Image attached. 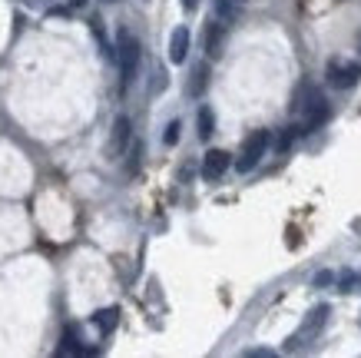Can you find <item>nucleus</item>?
I'll return each instance as SVG.
<instances>
[{"instance_id":"9d476101","label":"nucleus","mask_w":361,"mask_h":358,"mask_svg":"<svg viewBox=\"0 0 361 358\" xmlns=\"http://www.w3.org/2000/svg\"><path fill=\"white\" fill-rule=\"evenodd\" d=\"M93 326L99 328V335H110L113 328L120 326V309H103L93 315Z\"/></svg>"},{"instance_id":"ddd939ff","label":"nucleus","mask_w":361,"mask_h":358,"mask_svg":"<svg viewBox=\"0 0 361 358\" xmlns=\"http://www.w3.org/2000/svg\"><path fill=\"white\" fill-rule=\"evenodd\" d=\"M87 348L77 342V332L73 328H66V335H63V345H60V355H83Z\"/></svg>"},{"instance_id":"0eeeda50","label":"nucleus","mask_w":361,"mask_h":358,"mask_svg":"<svg viewBox=\"0 0 361 358\" xmlns=\"http://www.w3.org/2000/svg\"><path fill=\"white\" fill-rule=\"evenodd\" d=\"M186 56H189V27H176L173 37H169V60L183 64Z\"/></svg>"},{"instance_id":"1a4fd4ad","label":"nucleus","mask_w":361,"mask_h":358,"mask_svg":"<svg viewBox=\"0 0 361 358\" xmlns=\"http://www.w3.org/2000/svg\"><path fill=\"white\" fill-rule=\"evenodd\" d=\"M126 143H130V119L116 117V123H113V140H110V156H120Z\"/></svg>"},{"instance_id":"4be33fe9","label":"nucleus","mask_w":361,"mask_h":358,"mask_svg":"<svg viewBox=\"0 0 361 358\" xmlns=\"http://www.w3.org/2000/svg\"><path fill=\"white\" fill-rule=\"evenodd\" d=\"M106 4H116V0H106Z\"/></svg>"},{"instance_id":"f8f14e48","label":"nucleus","mask_w":361,"mask_h":358,"mask_svg":"<svg viewBox=\"0 0 361 358\" xmlns=\"http://www.w3.org/2000/svg\"><path fill=\"white\" fill-rule=\"evenodd\" d=\"M196 126H199V140H209V136L216 133V117H212V109H209V107L199 109Z\"/></svg>"},{"instance_id":"423d86ee","label":"nucleus","mask_w":361,"mask_h":358,"mask_svg":"<svg viewBox=\"0 0 361 358\" xmlns=\"http://www.w3.org/2000/svg\"><path fill=\"white\" fill-rule=\"evenodd\" d=\"M229 153L226 150H209L206 160H202V179H209V183H216L226 169H229Z\"/></svg>"},{"instance_id":"7ed1b4c3","label":"nucleus","mask_w":361,"mask_h":358,"mask_svg":"<svg viewBox=\"0 0 361 358\" xmlns=\"http://www.w3.org/2000/svg\"><path fill=\"white\" fill-rule=\"evenodd\" d=\"M329 315H331V305H315L312 312L305 315V322L298 326V332L292 338H288V345L285 348H302V345H308V342H315L318 335H322V328L329 326Z\"/></svg>"},{"instance_id":"dca6fc26","label":"nucleus","mask_w":361,"mask_h":358,"mask_svg":"<svg viewBox=\"0 0 361 358\" xmlns=\"http://www.w3.org/2000/svg\"><path fill=\"white\" fill-rule=\"evenodd\" d=\"M176 140H179V123H169V126H166V143H169V146H176Z\"/></svg>"},{"instance_id":"5701e85b","label":"nucleus","mask_w":361,"mask_h":358,"mask_svg":"<svg viewBox=\"0 0 361 358\" xmlns=\"http://www.w3.org/2000/svg\"><path fill=\"white\" fill-rule=\"evenodd\" d=\"M358 47H361V37H358Z\"/></svg>"},{"instance_id":"f257e3e1","label":"nucleus","mask_w":361,"mask_h":358,"mask_svg":"<svg viewBox=\"0 0 361 358\" xmlns=\"http://www.w3.org/2000/svg\"><path fill=\"white\" fill-rule=\"evenodd\" d=\"M295 109H302V133H312L318 126H325L329 123V100L322 97V90L315 87H305V103H295Z\"/></svg>"},{"instance_id":"412c9836","label":"nucleus","mask_w":361,"mask_h":358,"mask_svg":"<svg viewBox=\"0 0 361 358\" xmlns=\"http://www.w3.org/2000/svg\"><path fill=\"white\" fill-rule=\"evenodd\" d=\"M70 4H73V7H83V4H87V0H70Z\"/></svg>"},{"instance_id":"6e6552de","label":"nucleus","mask_w":361,"mask_h":358,"mask_svg":"<svg viewBox=\"0 0 361 358\" xmlns=\"http://www.w3.org/2000/svg\"><path fill=\"white\" fill-rule=\"evenodd\" d=\"M222 44H226V23L219 20H209L206 23V54L209 56H219Z\"/></svg>"},{"instance_id":"2eb2a0df","label":"nucleus","mask_w":361,"mask_h":358,"mask_svg":"<svg viewBox=\"0 0 361 358\" xmlns=\"http://www.w3.org/2000/svg\"><path fill=\"white\" fill-rule=\"evenodd\" d=\"M355 282H358V275H355V272H341V292H351V289H355Z\"/></svg>"},{"instance_id":"39448f33","label":"nucleus","mask_w":361,"mask_h":358,"mask_svg":"<svg viewBox=\"0 0 361 358\" xmlns=\"http://www.w3.org/2000/svg\"><path fill=\"white\" fill-rule=\"evenodd\" d=\"M361 80V66L355 60H329V83L338 90H351Z\"/></svg>"},{"instance_id":"6ab92c4d","label":"nucleus","mask_w":361,"mask_h":358,"mask_svg":"<svg viewBox=\"0 0 361 358\" xmlns=\"http://www.w3.org/2000/svg\"><path fill=\"white\" fill-rule=\"evenodd\" d=\"M183 7H186V11H196V7H199V0H183Z\"/></svg>"},{"instance_id":"aec40b11","label":"nucleus","mask_w":361,"mask_h":358,"mask_svg":"<svg viewBox=\"0 0 361 358\" xmlns=\"http://www.w3.org/2000/svg\"><path fill=\"white\" fill-rule=\"evenodd\" d=\"M27 4H30V7H44L47 0H27Z\"/></svg>"},{"instance_id":"4468645a","label":"nucleus","mask_w":361,"mask_h":358,"mask_svg":"<svg viewBox=\"0 0 361 358\" xmlns=\"http://www.w3.org/2000/svg\"><path fill=\"white\" fill-rule=\"evenodd\" d=\"M242 0H216V17H226V20H232L235 17V11H239Z\"/></svg>"},{"instance_id":"a211bd4d","label":"nucleus","mask_w":361,"mask_h":358,"mask_svg":"<svg viewBox=\"0 0 361 358\" xmlns=\"http://www.w3.org/2000/svg\"><path fill=\"white\" fill-rule=\"evenodd\" d=\"M245 355H255V358H269V355H272V352H269V348H252V352H245Z\"/></svg>"},{"instance_id":"20e7f679","label":"nucleus","mask_w":361,"mask_h":358,"mask_svg":"<svg viewBox=\"0 0 361 358\" xmlns=\"http://www.w3.org/2000/svg\"><path fill=\"white\" fill-rule=\"evenodd\" d=\"M265 146H269V130H255L249 140L242 143V153H239V160H235V169H239V173L255 169V166L262 163Z\"/></svg>"},{"instance_id":"f3484780","label":"nucleus","mask_w":361,"mask_h":358,"mask_svg":"<svg viewBox=\"0 0 361 358\" xmlns=\"http://www.w3.org/2000/svg\"><path fill=\"white\" fill-rule=\"evenodd\" d=\"M331 282H335V275H331L329 269L318 272V275H315V285H318V289H322V285H331Z\"/></svg>"},{"instance_id":"f03ea898","label":"nucleus","mask_w":361,"mask_h":358,"mask_svg":"<svg viewBox=\"0 0 361 358\" xmlns=\"http://www.w3.org/2000/svg\"><path fill=\"white\" fill-rule=\"evenodd\" d=\"M140 56H142L140 40L130 30H120V37H116V60H120V70H123V87L133 83V76L140 70Z\"/></svg>"},{"instance_id":"9b49d317","label":"nucleus","mask_w":361,"mask_h":358,"mask_svg":"<svg viewBox=\"0 0 361 358\" xmlns=\"http://www.w3.org/2000/svg\"><path fill=\"white\" fill-rule=\"evenodd\" d=\"M206 87H209V66H206V64H199L196 70H192V76H189L186 93H189V97H199V93H202Z\"/></svg>"}]
</instances>
